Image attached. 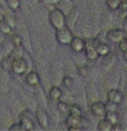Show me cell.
<instances>
[{
  "label": "cell",
  "mask_w": 127,
  "mask_h": 131,
  "mask_svg": "<svg viewBox=\"0 0 127 131\" xmlns=\"http://www.w3.org/2000/svg\"><path fill=\"white\" fill-rule=\"evenodd\" d=\"M49 22L55 29H61L66 25V17L59 8H53L49 12Z\"/></svg>",
  "instance_id": "1"
},
{
  "label": "cell",
  "mask_w": 127,
  "mask_h": 131,
  "mask_svg": "<svg viewBox=\"0 0 127 131\" xmlns=\"http://www.w3.org/2000/svg\"><path fill=\"white\" fill-rule=\"evenodd\" d=\"M56 39L61 45H69L71 43L73 38V35L71 32V30H69V28L66 27H63L61 29H56Z\"/></svg>",
  "instance_id": "2"
},
{
  "label": "cell",
  "mask_w": 127,
  "mask_h": 131,
  "mask_svg": "<svg viewBox=\"0 0 127 131\" xmlns=\"http://www.w3.org/2000/svg\"><path fill=\"white\" fill-rule=\"evenodd\" d=\"M26 69H27V63H26L24 58L20 57V58H16V59L13 60L10 70L15 75H23L25 71H26Z\"/></svg>",
  "instance_id": "3"
},
{
  "label": "cell",
  "mask_w": 127,
  "mask_h": 131,
  "mask_svg": "<svg viewBox=\"0 0 127 131\" xmlns=\"http://www.w3.org/2000/svg\"><path fill=\"white\" fill-rule=\"evenodd\" d=\"M95 41L93 39H86L85 40V55L86 58L89 60V61H95L96 59L98 58V54L95 50V45H94Z\"/></svg>",
  "instance_id": "4"
},
{
  "label": "cell",
  "mask_w": 127,
  "mask_h": 131,
  "mask_svg": "<svg viewBox=\"0 0 127 131\" xmlns=\"http://www.w3.org/2000/svg\"><path fill=\"white\" fill-rule=\"evenodd\" d=\"M127 35L125 34V31L121 29H112V30H109L107 34V39L109 41L114 44H118L120 43L121 40L126 38Z\"/></svg>",
  "instance_id": "5"
},
{
  "label": "cell",
  "mask_w": 127,
  "mask_h": 131,
  "mask_svg": "<svg viewBox=\"0 0 127 131\" xmlns=\"http://www.w3.org/2000/svg\"><path fill=\"white\" fill-rule=\"evenodd\" d=\"M20 124L23 130H32L34 128L33 121L29 114V111H23L20 114Z\"/></svg>",
  "instance_id": "6"
},
{
  "label": "cell",
  "mask_w": 127,
  "mask_h": 131,
  "mask_svg": "<svg viewBox=\"0 0 127 131\" xmlns=\"http://www.w3.org/2000/svg\"><path fill=\"white\" fill-rule=\"evenodd\" d=\"M91 111H92V113H93V115L96 116V117H98V118H103L105 115V113H107L105 105H104V102H102V101L93 102L91 106Z\"/></svg>",
  "instance_id": "7"
},
{
  "label": "cell",
  "mask_w": 127,
  "mask_h": 131,
  "mask_svg": "<svg viewBox=\"0 0 127 131\" xmlns=\"http://www.w3.org/2000/svg\"><path fill=\"white\" fill-rule=\"evenodd\" d=\"M36 115H37V120H38L40 127L43 129H47L48 125H49V121H48V115L45 109L38 106L36 109Z\"/></svg>",
  "instance_id": "8"
},
{
  "label": "cell",
  "mask_w": 127,
  "mask_h": 131,
  "mask_svg": "<svg viewBox=\"0 0 127 131\" xmlns=\"http://www.w3.org/2000/svg\"><path fill=\"white\" fill-rule=\"evenodd\" d=\"M81 121H82L81 116L69 114L68 117H66V125H68V129L69 130H78L80 128Z\"/></svg>",
  "instance_id": "9"
},
{
  "label": "cell",
  "mask_w": 127,
  "mask_h": 131,
  "mask_svg": "<svg viewBox=\"0 0 127 131\" xmlns=\"http://www.w3.org/2000/svg\"><path fill=\"white\" fill-rule=\"evenodd\" d=\"M69 45H70L71 50H72L73 52L80 53V52H82L85 48V40L82 38H80V37H73Z\"/></svg>",
  "instance_id": "10"
},
{
  "label": "cell",
  "mask_w": 127,
  "mask_h": 131,
  "mask_svg": "<svg viewBox=\"0 0 127 131\" xmlns=\"http://www.w3.org/2000/svg\"><path fill=\"white\" fill-rule=\"evenodd\" d=\"M124 97H123V93L120 92L119 90L117 89H112L108 92V101L110 102H115V104H120L123 101Z\"/></svg>",
  "instance_id": "11"
},
{
  "label": "cell",
  "mask_w": 127,
  "mask_h": 131,
  "mask_svg": "<svg viewBox=\"0 0 127 131\" xmlns=\"http://www.w3.org/2000/svg\"><path fill=\"white\" fill-rule=\"evenodd\" d=\"M95 45V50L97 52L98 57H107V55L110 54V47L109 45H107L105 43H102V41H97V43H94Z\"/></svg>",
  "instance_id": "12"
},
{
  "label": "cell",
  "mask_w": 127,
  "mask_h": 131,
  "mask_svg": "<svg viewBox=\"0 0 127 131\" xmlns=\"http://www.w3.org/2000/svg\"><path fill=\"white\" fill-rule=\"evenodd\" d=\"M25 82L31 86H38L39 83H40V78H39V75L36 71H31L26 75Z\"/></svg>",
  "instance_id": "13"
},
{
  "label": "cell",
  "mask_w": 127,
  "mask_h": 131,
  "mask_svg": "<svg viewBox=\"0 0 127 131\" xmlns=\"http://www.w3.org/2000/svg\"><path fill=\"white\" fill-rule=\"evenodd\" d=\"M104 118L110 123L111 125L116 124V123H119V116L116 112H107L104 115Z\"/></svg>",
  "instance_id": "14"
},
{
  "label": "cell",
  "mask_w": 127,
  "mask_h": 131,
  "mask_svg": "<svg viewBox=\"0 0 127 131\" xmlns=\"http://www.w3.org/2000/svg\"><path fill=\"white\" fill-rule=\"evenodd\" d=\"M11 31H13V29L10 28V25L5 21L4 17H2L1 20H0V34L6 35V36H9V35L11 34Z\"/></svg>",
  "instance_id": "15"
},
{
  "label": "cell",
  "mask_w": 127,
  "mask_h": 131,
  "mask_svg": "<svg viewBox=\"0 0 127 131\" xmlns=\"http://www.w3.org/2000/svg\"><path fill=\"white\" fill-rule=\"evenodd\" d=\"M49 97L50 99L55 100V101H59L60 99H61L62 97V91L60 88H57V86H52L49 90Z\"/></svg>",
  "instance_id": "16"
},
{
  "label": "cell",
  "mask_w": 127,
  "mask_h": 131,
  "mask_svg": "<svg viewBox=\"0 0 127 131\" xmlns=\"http://www.w3.org/2000/svg\"><path fill=\"white\" fill-rule=\"evenodd\" d=\"M97 130L98 131H110L111 130V124L105 120L104 117L101 118L97 123Z\"/></svg>",
  "instance_id": "17"
},
{
  "label": "cell",
  "mask_w": 127,
  "mask_h": 131,
  "mask_svg": "<svg viewBox=\"0 0 127 131\" xmlns=\"http://www.w3.org/2000/svg\"><path fill=\"white\" fill-rule=\"evenodd\" d=\"M13 58L10 57V55H7V57H5L4 59L1 60V68L4 70H6V71H9L10 70V67H11V62H13Z\"/></svg>",
  "instance_id": "18"
},
{
  "label": "cell",
  "mask_w": 127,
  "mask_h": 131,
  "mask_svg": "<svg viewBox=\"0 0 127 131\" xmlns=\"http://www.w3.org/2000/svg\"><path fill=\"white\" fill-rule=\"evenodd\" d=\"M69 114H72V115H77V116H81L82 115V111L78 105H71L69 106Z\"/></svg>",
  "instance_id": "19"
},
{
  "label": "cell",
  "mask_w": 127,
  "mask_h": 131,
  "mask_svg": "<svg viewBox=\"0 0 127 131\" xmlns=\"http://www.w3.org/2000/svg\"><path fill=\"white\" fill-rule=\"evenodd\" d=\"M10 41L14 46H21L22 45V38H21L20 35L17 34H10Z\"/></svg>",
  "instance_id": "20"
},
{
  "label": "cell",
  "mask_w": 127,
  "mask_h": 131,
  "mask_svg": "<svg viewBox=\"0 0 127 131\" xmlns=\"http://www.w3.org/2000/svg\"><path fill=\"white\" fill-rule=\"evenodd\" d=\"M57 111L62 114H68L69 113V105L64 101H59L57 102Z\"/></svg>",
  "instance_id": "21"
},
{
  "label": "cell",
  "mask_w": 127,
  "mask_h": 131,
  "mask_svg": "<svg viewBox=\"0 0 127 131\" xmlns=\"http://www.w3.org/2000/svg\"><path fill=\"white\" fill-rule=\"evenodd\" d=\"M7 6L11 9V10H17L21 6L20 0H6Z\"/></svg>",
  "instance_id": "22"
},
{
  "label": "cell",
  "mask_w": 127,
  "mask_h": 131,
  "mask_svg": "<svg viewBox=\"0 0 127 131\" xmlns=\"http://www.w3.org/2000/svg\"><path fill=\"white\" fill-rule=\"evenodd\" d=\"M107 6L109 7L111 10H117L119 9V4H120V0H107Z\"/></svg>",
  "instance_id": "23"
},
{
  "label": "cell",
  "mask_w": 127,
  "mask_h": 131,
  "mask_svg": "<svg viewBox=\"0 0 127 131\" xmlns=\"http://www.w3.org/2000/svg\"><path fill=\"white\" fill-rule=\"evenodd\" d=\"M4 18H5V21H6L7 23H8L9 25H10V28L11 29H15V27H16V22H15V18L13 17L11 15H8V14H6V15L4 16Z\"/></svg>",
  "instance_id": "24"
},
{
  "label": "cell",
  "mask_w": 127,
  "mask_h": 131,
  "mask_svg": "<svg viewBox=\"0 0 127 131\" xmlns=\"http://www.w3.org/2000/svg\"><path fill=\"white\" fill-rule=\"evenodd\" d=\"M105 109H107V112H117V109H118V104H115V102H105Z\"/></svg>",
  "instance_id": "25"
},
{
  "label": "cell",
  "mask_w": 127,
  "mask_h": 131,
  "mask_svg": "<svg viewBox=\"0 0 127 131\" xmlns=\"http://www.w3.org/2000/svg\"><path fill=\"white\" fill-rule=\"evenodd\" d=\"M62 83H63V85L66 86V88H71L73 84V79L71 78L70 76H64L63 79H62Z\"/></svg>",
  "instance_id": "26"
},
{
  "label": "cell",
  "mask_w": 127,
  "mask_h": 131,
  "mask_svg": "<svg viewBox=\"0 0 127 131\" xmlns=\"http://www.w3.org/2000/svg\"><path fill=\"white\" fill-rule=\"evenodd\" d=\"M77 70L80 76H87V74H88V68H87V66H79Z\"/></svg>",
  "instance_id": "27"
},
{
  "label": "cell",
  "mask_w": 127,
  "mask_h": 131,
  "mask_svg": "<svg viewBox=\"0 0 127 131\" xmlns=\"http://www.w3.org/2000/svg\"><path fill=\"white\" fill-rule=\"evenodd\" d=\"M118 44H119V48H120L121 52H124V51L127 50V40H126V38L124 39V40H121L120 43H118Z\"/></svg>",
  "instance_id": "28"
},
{
  "label": "cell",
  "mask_w": 127,
  "mask_h": 131,
  "mask_svg": "<svg viewBox=\"0 0 127 131\" xmlns=\"http://www.w3.org/2000/svg\"><path fill=\"white\" fill-rule=\"evenodd\" d=\"M9 130L10 131H21L23 129H22V127H21L20 123H15V124H13L10 128H9Z\"/></svg>",
  "instance_id": "29"
},
{
  "label": "cell",
  "mask_w": 127,
  "mask_h": 131,
  "mask_svg": "<svg viewBox=\"0 0 127 131\" xmlns=\"http://www.w3.org/2000/svg\"><path fill=\"white\" fill-rule=\"evenodd\" d=\"M119 9H121V10H124V12H127V0L120 1V4H119Z\"/></svg>",
  "instance_id": "30"
},
{
  "label": "cell",
  "mask_w": 127,
  "mask_h": 131,
  "mask_svg": "<svg viewBox=\"0 0 127 131\" xmlns=\"http://www.w3.org/2000/svg\"><path fill=\"white\" fill-rule=\"evenodd\" d=\"M41 1L46 5H55L56 2H59V0H41Z\"/></svg>",
  "instance_id": "31"
},
{
  "label": "cell",
  "mask_w": 127,
  "mask_h": 131,
  "mask_svg": "<svg viewBox=\"0 0 127 131\" xmlns=\"http://www.w3.org/2000/svg\"><path fill=\"white\" fill-rule=\"evenodd\" d=\"M123 27H124V31H125V34L127 35V16L125 17V20H124V23H123Z\"/></svg>",
  "instance_id": "32"
},
{
  "label": "cell",
  "mask_w": 127,
  "mask_h": 131,
  "mask_svg": "<svg viewBox=\"0 0 127 131\" xmlns=\"http://www.w3.org/2000/svg\"><path fill=\"white\" fill-rule=\"evenodd\" d=\"M123 57H124V59H125L126 61H127V50H126V51H124V52H123Z\"/></svg>",
  "instance_id": "33"
},
{
  "label": "cell",
  "mask_w": 127,
  "mask_h": 131,
  "mask_svg": "<svg viewBox=\"0 0 127 131\" xmlns=\"http://www.w3.org/2000/svg\"><path fill=\"white\" fill-rule=\"evenodd\" d=\"M120 1H123V0H120Z\"/></svg>",
  "instance_id": "34"
}]
</instances>
